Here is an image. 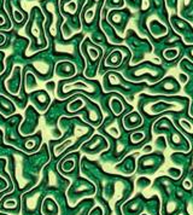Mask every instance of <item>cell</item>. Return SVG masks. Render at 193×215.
<instances>
[{"label":"cell","mask_w":193,"mask_h":215,"mask_svg":"<svg viewBox=\"0 0 193 215\" xmlns=\"http://www.w3.org/2000/svg\"><path fill=\"white\" fill-rule=\"evenodd\" d=\"M183 187L187 188V190H190V188H191V183H190L188 180H186V181L183 183Z\"/></svg>","instance_id":"8992f818"},{"label":"cell","mask_w":193,"mask_h":215,"mask_svg":"<svg viewBox=\"0 0 193 215\" xmlns=\"http://www.w3.org/2000/svg\"><path fill=\"white\" fill-rule=\"evenodd\" d=\"M76 7H77V2H76V1H71V2H69V4L65 6V11H67V12H75Z\"/></svg>","instance_id":"3957f363"},{"label":"cell","mask_w":193,"mask_h":215,"mask_svg":"<svg viewBox=\"0 0 193 215\" xmlns=\"http://www.w3.org/2000/svg\"><path fill=\"white\" fill-rule=\"evenodd\" d=\"M144 139V134L142 133H134L133 135H132V140L134 142V143H138L140 140H142Z\"/></svg>","instance_id":"277c9868"},{"label":"cell","mask_w":193,"mask_h":215,"mask_svg":"<svg viewBox=\"0 0 193 215\" xmlns=\"http://www.w3.org/2000/svg\"><path fill=\"white\" fill-rule=\"evenodd\" d=\"M178 53H179V50H176V48H169V50L164 51V57L166 59H174V58L178 56Z\"/></svg>","instance_id":"7a4b0ae2"},{"label":"cell","mask_w":193,"mask_h":215,"mask_svg":"<svg viewBox=\"0 0 193 215\" xmlns=\"http://www.w3.org/2000/svg\"><path fill=\"white\" fill-rule=\"evenodd\" d=\"M111 109L113 110V113L116 115H118L121 111H122V104L120 103L118 101H116V99H113V101H111Z\"/></svg>","instance_id":"6da1fadb"},{"label":"cell","mask_w":193,"mask_h":215,"mask_svg":"<svg viewBox=\"0 0 193 215\" xmlns=\"http://www.w3.org/2000/svg\"><path fill=\"white\" fill-rule=\"evenodd\" d=\"M4 43H5V36L2 34H0V45H2Z\"/></svg>","instance_id":"52a82bcc"},{"label":"cell","mask_w":193,"mask_h":215,"mask_svg":"<svg viewBox=\"0 0 193 215\" xmlns=\"http://www.w3.org/2000/svg\"><path fill=\"white\" fill-rule=\"evenodd\" d=\"M2 22H4V18H2V17H1V16H0V24H1V23H2Z\"/></svg>","instance_id":"ba28073f"},{"label":"cell","mask_w":193,"mask_h":215,"mask_svg":"<svg viewBox=\"0 0 193 215\" xmlns=\"http://www.w3.org/2000/svg\"><path fill=\"white\" fill-rule=\"evenodd\" d=\"M181 125H182V127L186 129L187 132H192V127H191V125H190L187 121H183V120H182V121H181Z\"/></svg>","instance_id":"5b68a950"}]
</instances>
